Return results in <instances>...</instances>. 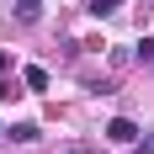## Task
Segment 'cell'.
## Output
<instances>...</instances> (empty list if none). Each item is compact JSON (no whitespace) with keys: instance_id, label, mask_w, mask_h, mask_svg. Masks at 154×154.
I'll use <instances>...</instances> for the list:
<instances>
[{"instance_id":"1","label":"cell","mask_w":154,"mask_h":154,"mask_svg":"<svg viewBox=\"0 0 154 154\" xmlns=\"http://www.w3.org/2000/svg\"><path fill=\"white\" fill-rule=\"evenodd\" d=\"M106 138L112 143H138V122H133V117H112V122H106Z\"/></svg>"},{"instance_id":"7","label":"cell","mask_w":154,"mask_h":154,"mask_svg":"<svg viewBox=\"0 0 154 154\" xmlns=\"http://www.w3.org/2000/svg\"><path fill=\"white\" fill-rule=\"evenodd\" d=\"M138 53H143V59L154 64V43H149V37H143V43H138Z\"/></svg>"},{"instance_id":"8","label":"cell","mask_w":154,"mask_h":154,"mask_svg":"<svg viewBox=\"0 0 154 154\" xmlns=\"http://www.w3.org/2000/svg\"><path fill=\"white\" fill-rule=\"evenodd\" d=\"M138 154H154V138H149V143H143V149H138Z\"/></svg>"},{"instance_id":"4","label":"cell","mask_w":154,"mask_h":154,"mask_svg":"<svg viewBox=\"0 0 154 154\" xmlns=\"http://www.w3.org/2000/svg\"><path fill=\"white\" fill-rule=\"evenodd\" d=\"M11 138H21V143H32V138H43V133H37V122H16V128H11Z\"/></svg>"},{"instance_id":"2","label":"cell","mask_w":154,"mask_h":154,"mask_svg":"<svg viewBox=\"0 0 154 154\" xmlns=\"http://www.w3.org/2000/svg\"><path fill=\"white\" fill-rule=\"evenodd\" d=\"M21 85H27V91H48V69L43 64H27V69H21Z\"/></svg>"},{"instance_id":"5","label":"cell","mask_w":154,"mask_h":154,"mask_svg":"<svg viewBox=\"0 0 154 154\" xmlns=\"http://www.w3.org/2000/svg\"><path fill=\"white\" fill-rule=\"evenodd\" d=\"M122 0H91V16H106V11H117Z\"/></svg>"},{"instance_id":"9","label":"cell","mask_w":154,"mask_h":154,"mask_svg":"<svg viewBox=\"0 0 154 154\" xmlns=\"http://www.w3.org/2000/svg\"><path fill=\"white\" fill-rule=\"evenodd\" d=\"M5 64H11V59H5V53H0V69H5Z\"/></svg>"},{"instance_id":"3","label":"cell","mask_w":154,"mask_h":154,"mask_svg":"<svg viewBox=\"0 0 154 154\" xmlns=\"http://www.w3.org/2000/svg\"><path fill=\"white\" fill-rule=\"evenodd\" d=\"M16 16H21V21H37V16H43V0H16Z\"/></svg>"},{"instance_id":"6","label":"cell","mask_w":154,"mask_h":154,"mask_svg":"<svg viewBox=\"0 0 154 154\" xmlns=\"http://www.w3.org/2000/svg\"><path fill=\"white\" fill-rule=\"evenodd\" d=\"M16 96H21V91H16L11 80H0V101H16Z\"/></svg>"}]
</instances>
